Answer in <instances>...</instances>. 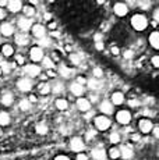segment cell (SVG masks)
<instances>
[{"mask_svg":"<svg viewBox=\"0 0 159 160\" xmlns=\"http://www.w3.org/2000/svg\"><path fill=\"white\" fill-rule=\"evenodd\" d=\"M96 49H98V50H102V49H103V43H102V42H96Z\"/></svg>","mask_w":159,"mask_h":160,"instance_id":"obj_48","label":"cell"},{"mask_svg":"<svg viewBox=\"0 0 159 160\" xmlns=\"http://www.w3.org/2000/svg\"><path fill=\"white\" fill-rule=\"evenodd\" d=\"M48 75H50V77H54V75H56V72H54L53 70H48Z\"/></svg>","mask_w":159,"mask_h":160,"instance_id":"obj_51","label":"cell"},{"mask_svg":"<svg viewBox=\"0 0 159 160\" xmlns=\"http://www.w3.org/2000/svg\"><path fill=\"white\" fill-rule=\"evenodd\" d=\"M154 18H155V21H158V18H159V10H155V14H154Z\"/></svg>","mask_w":159,"mask_h":160,"instance_id":"obj_52","label":"cell"},{"mask_svg":"<svg viewBox=\"0 0 159 160\" xmlns=\"http://www.w3.org/2000/svg\"><path fill=\"white\" fill-rule=\"evenodd\" d=\"M0 32H2V35H4V36H10V35H13L14 28L11 24H3V25L0 27Z\"/></svg>","mask_w":159,"mask_h":160,"instance_id":"obj_13","label":"cell"},{"mask_svg":"<svg viewBox=\"0 0 159 160\" xmlns=\"http://www.w3.org/2000/svg\"><path fill=\"white\" fill-rule=\"evenodd\" d=\"M131 25H133L134 29L142 31V29L146 28V25H148V21H146V18L144 17V15L137 14V15H134V17L131 18Z\"/></svg>","mask_w":159,"mask_h":160,"instance_id":"obj_1","label":"cell"},{"mask_svg":"<svg viewBox=\"0 0 159 160\" xmlns=\"http://www.w3.org/2000/svg\"><path fill=\"white\" fill-rule=\"evenodd\" d=\"M28 42H29V39L25 33H20V35L16 36V43H18V45L24 46V45H28Z\"/></svg>","mask_w":159,"mask_h":160,"instance_id":"obj_22","label":"cell"},{"mask_svg":"<svg viewBox=\"0 0 159 160\" xmlns=\"http://www.w3.org/2000/svg\"><path fill=\"white\" fill-rule=\"evenodd\" d=\"M16 61L20 64V66H23V64H24V57L21 56V54H17V56H16Z\"/></svg>","mask_w":159,"mask_h":160,"instance_id":"obj_39","label":"cell"},{"mask_svg":"<svg viewBox=\"0 0 159 160\" xmlns=\"http://www.w3.org/2000/svg\"><path fill=\"white\" fill-rule=\"evenodd\" d=\"M124 57H126V58H131V57H133V52H131V50L124 52Z\"/></svg>","mask_w":159,"mask_h":160,"instance_id":"obj_44","label":"cell"},{"mask_svg":"<svg viewBox=\"0 0 159 160\" xmlns=\"http://www.w3.org/2000/svg\"><path fill=\"white\" fill-rule=\"evenodd\" d=\"M120 156H123L124 159H131L133 158V149H131V146H123L121 148Z\"/></svg>","mask_w":159,"mask_h":160,"instance_id":"obj_21","label":"cell"},{"mask_svg":"<svg viewBox=\"0 0 159 160\" xmlns=\"http://www.w3.org/2000/svg\"><path fill=\"white\" fill-rule=\"evenodd\" d=\"M31 58L33 61H41L44 58V52L41 48H32L31 49Z\"/></svg>","mask_w":159,"mask_h":160,"instance_id":"obj_9","label":"cell"},{"mask_svg":"<svg viewBox=\"0 0 159 160\" xmlns=\"http://www.w3.org/2000/svg\"><path fill=\"white\" fill-rule=\"evenodd\" d=\"M17 87H18V89H20V91L28 92L29 89L32 88V82H31V79H28V78H21L20 81H18Z\"/></svg>","mask_w":159,"mask_h":160,"instance_id":"obj_5","label":"cell"},{"mask_svg":"<svg viewBox=\"0 0 159 160\" xmlns=\"http://www.w3.org/2000/svg\"><path fill=\"white\" fill-rule=\"evenodd\" d=\"M25 72L31 77H36L39 72H41V68L39 66H35V64H29V66L25 67Z\"/></svg>","mask_w":159,"mask_h":160,"instance_id":"obj_12","label":"cell"},{"mask_svg":"<svg viewBox=\"0 0 159 160\" xmlns=\"http://www.w3.org/2000/svg\"><path fill=\"white\" fill-rule=\"evenodd\" d=\"M140 4H141L142 7H148V6H149V2H142V3H140Z\"/></svg>","mask_w":159,"mask_h":160,"instance_id":"obj_53","label":"cell"},{"mask_svg":"<svg viewBox=\"0 0 159 160\" xmlns=\"http://www.w3.org/2000/svg\"><path fill=\"white\" fill-rule=\"evenodd\" d=\"M95 125H96L98 130L105 131V130H108V128L110 127V120H109L108 117H105V116H99V117H96L95 118Z\"/></svg>","mask_w":159,"mask_h":160,"instance_id":"obj_2","label":"cell"},{"mask_svg":"<svg viewBox=\"0 0 159 160\" xmlns=\"http://www.w3.org/2000/svg\"><path fill=\"white\" fill-rule=\"evenodd\" d=\"M2 18H4V11L0 8V20H2Z\"/></svg>","mask_w":159,"mask_h":160,"instance_id":"obj_57","label":"cell"},{"mask_svg":"<svg viewBox=\"0 0 159 160\" xmlns=\"http://www.w3.org/2000/svg\"><path fill=\"white\" fill-rule=\"evenodd\" d=\"M92 158L95 160H105L106 159V152L102 148H95L92 150Z\"/></svg>","mask_w":159,"mask_h":160,"instance_id":"obj_10","label":"cell"},{"mask_svg":"<svg viewBox=\"0 0 159 160\" xmlns=\"http://www.w3.org/2000/svg\"><path fill=\"white\" fill-rule=\"evenodd\" d=\"M8 122H10V116L7 113L2 112L0 113V125H7Z\"/></svg>","mask_w":159,"mask_h":160,"instance_id":"obj_27","label":"cell"},{"mask_svg":"<svg viewBox=\"0 0 159 160\" xmlns=\"http://www.w3.org/2000/svg\"><path fill=\"white\" fill-rule=\"evenodd\" d=\"M18 25H20V28L23 31H27V29L31 28V21H29L28 18L23 17V18H20V20H18Z\"/></svg>","mask_w":159,"mask_h":160,"instance_id":"obj_19","label":"cell"},{"mask_svg":"<svg viewBox=\"0 0 159 160\" xmlns=\"http://www.w3.org/2000/svg\"><path fill=\"white\" fill-rule=\"evenodd\" d=\"M152 128H154V125H152V121L149 118L140 120V130H141L144 134H148V132H151Z\"/></svg>","mask_w":159,"mask_h":160,"instance_id":"obj_3","label":"cell"},{"mask_svg":"<svg viewBox=\"0 0 159 160\" xmlns=\"http://www.w3.org/2000/svg\"><path fill=\"white\" fill-rule=\"evenodd\" d=\"M77 160H88V158H87L85 155H82V153H81V155L77 156Z\"/></svg>","mask_w":159,"mask_h":160,"instance_id":"obj_47","label":"cell"},{"mask_svg":"<svg viewBox=\"0 0 159 160\" xmlns=\"http://www.w3.org/2000/svg\"><path fill=\"white\" fill-rule=\"evenodd\" d=\"M56 107H57L59 110H66L67 107H69V102H67L66 99H57Z\"/></svg>","mask_w":159,"mask_h":160,"instance_id":"obj_28","label":"cell"},{"mask_svg":"<svg viewBox=\"0 0 159 160\" xmlns=\"http://www.w3.org/2000/svg\"><path fill=\"white\" fill-rule=\"evenodd\" d=\"M119 53H120V50H119V48H116V46H113V48H112V54H115V56H117Z\"/></svg>","mask_w":159,"mask_h":160,"instance_id":"obj_43","label":"cell"},{"mask_svg":"<svg viewBox=\"0 0 159 160\" xmlns=\"http://www.w3.org/2000/svg\"><path fill=\"white\" fill-rule=\"evenodd\" d=\"M128 11L127 6L124 4V3H117V4H115V13L117 15H120V17H123V15H126Z\"/></svg>","mask_w":159,"mask_h":160,"instance_id":"obj_11","label":"cell"},{"mask_svg":"<svg viewBox=\"0 0 159 160\" xmlns=\"http://www.w3.org/2000/svg\"><path fill=\"white\" fill-rule=\"evenodd\" d=\"M7 6H8V10L11 11V13H17V11L21 10V7H23V3L16 0V2H7Z\"/></svg>","mask_w":159,"mask_h":160,"instance_id":"obj_14","label":"cell"},{"mask_svg":"<svg viewBox=\"0 0 159 160\" xmlns=\"http://www.w3.org/2000/svg\"><path fill=\"white\" fill-rule=\"evenodd\" d=\"M152 130H154V137L158 138V137H159V128H158V127H154Z\"/></svg>","mask_w":159,"mask_h":160,"instance_id":"obj_45","label":"cell"},{"mask_svg":"<svg viewBox=\"0 0 159 160\" xmlns=\"http://www.w3.org/2000/svg\"><path fill=\"white\" fill-rule=\"evenodd\" d=\"M109 156H110L112 159H119L120 158V150H119L117 148H112V149L109 150Z\"/></svg>","mask_w":159,"mask_h":160,"instance_id":"obj_31","label":"cell"},{"mask_svg":"<svg viewBox=\"0 0 159 160\" xmlns=\"http://www.w3.org/2000/svg\"><path fill=\"white\" fill-rule=\"evenodd\" d=\"M54 160H70V159L67 158V156H57V158L54 159Z\"/></svg>","mask_w":159,"mask_h":160,"instance_id":"obj_49","label":"cell"},{"mask_svg":"<svg viewBox=\"0 0 159 160\" xmlns=\"http://www.w3.org/2000/svg\"><path fill=\"white\" fill-rule=\"evenodd\" d=\"M0 102L4 104V106H10V104L13 103V95H11L10 92H6V93H3L2 96H0Z\"/></svg>","mask_w":159,"mask_h":160,"instance_id":"obj_16","label":"cell"},{"mask_svg":"<svg viewBox=\"0 0 159 160\" xmlns=\"http://www.w3.org/2000/svg\"><path fill=\"white\" fill-rule=\"evenodd\" d=\"M77 107H78V110H81V112L85 113V112H88V110H90L91 103H90V100H88V99L81 98V99L77 100Z\"/></svg>","mask_w":159,"mask_h":160,"instance_id":"obj_8","label":"cell"},{"mask_svg":"<svg viewBox=\"0 0 159 160\" xmlns=\"http://www.w3.org/2000/svg\"><path fill=\"white\" fill-rule=\"evenodd\" d=\"M70 148H71L74 152H81L84 149V141L81 138H73L71 142H70Z\"/></svg>","mask_w":159,"mask_h":160,"instance_id":"obj_4","label":"cell"},{"mask_svg":"<svg viewBox=\"0 0 159 160\" xmlns=\"http://www.w3.org/2000/svg\"><path fill=\"white\" fill-rule=\"evenodd\" d=\"M70 91H71V93L75 95V96H81V95L84 93V88H82V85L77 84V82H74V84L70 87Z\"/></svg>","mask_w":159,"mask_h":160,"instance_id":"obj_15","label":"cell"},{"mask_svg":"<svg viewBox=\"0 0 159 160\" xmlns=\"http://www.w3.org/2000/svg\"><path fill=\"white\" fill-rule=\"evenodd\" d=\"M128 104H130L131 107H138V106H140V100H137V99H131V100H128Z\"/></svg>","mask_w":159,"mask_h":160,"instance_id":"obj_36","label":"cell"},{"mask_svg":"<svg viewBox=\"0 0 159 160\" xmlns=\"http://www.w3.org/2000/svg\"><path fill=\"white\" fill-rule=\"evenodd\" d=\"M0 68H2V72H10L11 71V64L10 63H3Z\"/></svg>","mask_w":159,"mask_h":160,"instance_id":"obj_34","label":"cell"},{"mask_svg":"<svg viewBox=\"0 0 159 160\" xmlns=\"http://www.w3.org/2000/svg\"><path fill=\"white\" fill-rule=\"evenodd\" d=\"M59 72L62 74V77H64V78H70V75H73V70L69 68V67H66V66H62V67H60Z\"/></svg>","mask_w":159,"mask_h":160,"instance_id":"obj_23","label":"cell"},{"mask_svg":"<svg viewBox=\"0 0 159 160\" xmlns=\"http://www.w3.org/2000/svg\"><path fill=\"white\" fill-rule=\"evenodd\" d=\"M0 6H2V7H4V6H7V2H4V0H0Z\"/></svg>","mask_w":159,"mask_h":160,"instance_id":"obj_56","label":"cell"},{"mask_svg":"<svg viewBox=\"0 0 159 160\" xmlns=\"http://www.w3.org/2000/svg\"><path fill=\"white\" fill-rule=\"evenodd\" d=\"M149 42H151L152 48H155V49L159 48V33H158V31H154V32L151 33V36H149Z\"/></svg>","mask_w":159,"mask_h":160,"instance_id":"obj_17","label":"cell"},{"mask_svg":"<svg viewBox=\"0 0 159 160\" xmlns=\"http://www.w3.org/2000/svg\"><path fill=\"white\" fill-rule=\"evenodd\" d=\"M81 60H82V54H80V53L70 54V61H71L73 64H80L81 63Z\"/></svg>","mask_w":159,"mask_h":160,"instance_id":"obj_26","label":"cell"},{"mask_svg":"<svg viewBox=\"0 0 159 160\" xmlns=\"http://www.w3.org/2000/svg\"><path fill=\"white\" fill-rule=\"evenodd\" d=\"M49 28H50V29H54V28H56V24H54V22H50V24H49Z\"/></svg>","mask_w":159,"mask_h":160,"instance_id":"obj_55","label":"cell"},{"mask_svg":"<svg viewBox=\"0 0 159 160\" xmlns=\"http://www.w3.org/2000/svg\"><path fill=\"white\" fill-rule=\"evenodd\" d=\"M24 13H25V15L31 17V15L35 14V11H33V8L31 7V6H25V8H24Z\"/></svg>","mask_w":159,"mask_h":160,"instance_id":"obj_35","label":"cell"},{"mask_svg":"<svg viewBox=\"0 0 159 160\" xmlns=\"http://www.w3.org/2000/svg\"><path fill=\"white\" fill-rule=\"evenodd\" d=\"M77 84H80V85L85 84V78H84V77H78V81H77Z\"/></svg>","mask_w":159,"mask_h":160,"instance_id":"obj_46","label":"cell"},{"mask_svg":"<svg viewBox=\"0 0 159 160\" xmlns=\"http://www.w3.org/2000/svg\"><path fill=\"white\" fill-rule=\"evenodd\" d=\"M29 107H31V103H29V100L23 99L20 102V109L23 110V112H25V110H29Z\"/></svg>","mask_w":159,"mask_h":160,"instance_id":"obj_30","label":"cell"},{"mask_svg":"<svg viewBox=\"0 0 159 160\" xmlns=\"http://www.w3.org/2000/svg\"><path fill=\"white\" fill-rule=\"evenodd\" d=\"M31 102H36V98H35V96H31V98H29V103H31Z\"/></svg>","mask_w":159,"mask_h":160,"instance_id":"obj_59","label":"cell"},{"mask_svg":"<svg viewBox=\"0 0 159 160\" xmlns=\"http://www.w3.org/2000/svg\"><path fill=\"white\" fill-rule=\"evenodd\" d=\"M41 45H42V46H48V45H49V41H46V39H42V41H41Z\"/></svg>","mask_w":159,"mask_h":160,"instance_id":"obj_50","label":"cell"},{"mask_svg":"<svg viewBox=\"0 0 159 160\" xmlns=\"http://www.w3.org/2000/svg\"><path fill=\"white\" fill-rule=\"evenodd\" d=\"M39 92H41L42 95H48V93H50L52 92V89H50V85L49 84H41L39 85Z\"/></svg>","mask_w":159,"mask_h":160,"instance_id":"obj_29","label":"cell"},{"mask_svg":"<svg viewBox=\"0 0 159 160\" xmlns=\"http://www.w3.org/2000/svg\"><path fill=\"white\" fill-rule=\"evenodd\" d=\"M117 121L120 124H128L131 121V114L127 110H121V112L117 113Z\"/></svg>","mask_w":159,"mask_h":160,"instance_id":"obj_6","label":"cell"},{"mask_svg":"<svg viewBox=\"0 0 159 160\" xmlns=\"http://www.w3.org/2000/svg\"><path fill=\"white\" fill-rule=\"evenodd\" d=\"M42 60H44V66L46 67L48 70H52V67H53V61H52V58H49V57H44Z\"/></svg>","mask_w":159,"mask_h":160,"instance_id":"obj_32","label":"cell"},{"mask_svg":"<svg viewBox=\"0 0 159 160\" xmlns=\"http://www.w3.org/2000/svg\"><path fill=\"white\" fill-rule=\"evenodd\" d=\"M94 75H95L96 78H100V77L103 75L102 70H100V68H98V67H96V68H94Z\"/></svg>","mask_w":159,"mask_h":160,"instance_id":"obj_37","label":"cell"},{"mask_svg":"<svg viewBox=\"0 0 159 160\" xmlns=\"http://www.w3.org/2000/svg\"><path fill=\"white\" fill-rule=\"evenodd\" d=\"M119 141H120V135H119L117 132H112L110 134V142L112 143H119Z\"/></svg>","mask_w":159,"mask_h":160,"instance_id":"obj_33","label":"cell"},{"mask_svg":"<svg viewBox=\"0 0 159 160\" xmlns=\"http://www.w3.org/2000/svg\"><path fill=\"white\" fill-rule=\"evenodd\" d=\"M45 20H50V14H49V13L45 14Z\"/></svg>","mask_w":159,"mask_h":160,"instance_id":"obj_60","label":"cell"},{"mask_svg":"<svg viewBox=\"0 0 159 160\" xmlns=\"http://www.w3.org/2000/svg\"><path fill=\"white\" fill-rule=\"evenodd\" d=\"M35 131L38 132V134H41V135L48 134V125L45 124V122H39V124H36Z\"/></svg>","mask_w":159,"mask_h":160,"instance_id":"obj_24","label":"cell"},{"mask_svg":"<svg viewBox=\"0 0 159 160\" xmlns=\"http://www.w3.org/2000/svg\"><path fill=\"white\" fill-rule=\"evenodd\" d=\"M152 64H154V67H159V58H158V56H155L154 58H152Z\"/></svg>","mask_w":159,"mask_h":160,"instance_id":"obj_42","label":"cell"},{"mask_svg":"<svg viewBox=\"0 0 159 160\" xmlns=\"http://www.w3.org/2000/svg\"><path fill=\"white\" fill-rule=\"evenodd\" d=\"M53 60H59V56H57V53H53ZM53 60H52V61H53Z\"/></svg>","mask_w":159,"mask_h":160,"instance_id":"obj_58","label":"cell"},{"mask_svg":"<svg viewBox=\"0 0 159 160\" xmlns=\"http://www.w3.org/2000/svg\"><path fill=\"white\" fill-rule=\"evenodd\" d=\"M95 135H96V132L94 131V130H90V131L87 132V138H88V139H92V138L95 137Z\"/></svg>","mask_w":159,"mask_h":160,"instance_id":"obj_40","label":"cell"},{"mask_svg":"<svg viewBox=\"0 0 159 160\" xmlns=\"http://www.w3.org/2000/svg\"><path fill=\"white\" fill-rule=\"evenodd\" d=\"M100 110H102L105 114H110V113L113 112V106L110 102H108V100H105V102L100 103Z\"/></svg>","mask_w":159,"mask_h":160,"instance_id":"obj_20","label":"cell"},{"mask_svg":"<svg viewBox=\"0 0 159 160\" xmlns=\"http://www.w3.org/2000/svg\"><path fill=\"white\" fill-rule=\"evenodd\" d=\"M0 75H2V68H0Z\"/></svg>","mask_w":159,"mask_h":160,"instance_id":"obj_61","label":"cell"},{"mask_svg":"<svg viewBox=\"0 0 159 160\" xmlns=\"http://www.w3.org/2000/svg\"><path fill=\"white\" fill-rule=\"evenodd\" d=\"M88 85L91 87V89H96V87H98V82L95 81V79H91V81H88Z\"/></svg>","mask_w":159,"mask_h":160,"instance_id":"obj_38","label":"cell"},{"mask_svg":"<svg viewBox=\"0 0 159 160\" xmlns=\"http://www.w3.org/2000/svg\"><path fill=\"white\" fill-rule=\"evenodd\" d=\"M54 92H62L63 91V85L62 84H56L54 85V89H53Z\"/></svg>","mask_w":159,"mask_h":160,"instance_id":"obj_41","label":"cell"},{"mask_svg":"<svg viewBox=\"0 0 159 160\" xmlns=\"http://www.w3.org/2000/svg\"><path fill=\"white\" fill-rule=\"evenodd\" d=\"M112 102L115 104H121L124 102V95L121 93V92H115V93L112 95Z\"/></svg>","mask_w":159,"mask_h":160,"instance_id":"obj_18","label":"cell"},{"mask_svg":"<svg viewBox=\"0 0 159 160\" xmlns=\"http://www.w3.org/2000/svg\"><path fill=\"white\" fill-rule=\"evenodd\" d=\"M45 27L44 25H41V24H36V25H33L32 27V33L36 36L38 39H44V36H45Z\"/></svg>","mask_w":159,"mask_h":160,"instance_id":"obj_7","label":"cell"},{"mask_svg":"<svg viewBox=\"0 0 159 160\" xmlns=\"http://www.w3.org/2000/svg\"><path fill=\"white\" fill-rule=\"evenodd\" d=\"M2 53L4 54L6 57H10V56H13V53H14V49L11 48L10 45H4L2 48Z\"/></svg>","mask_w":159,"mask_h":160,"instance_id":"obj_25","label":"cell"},{"mask_svg":"<svg viewBox=\"0 0 159 160\" xmlns=\"http://www.w3.org/2000/svg\"><path fill=\"white\" fill-rule=\"evenodd\" d=\"M133 141H140V135L134 134V135H133Z\"/></svg>","mask_w":159,"mask_h":160,"instance_id":"obj_54","label":"cell"}]
</instances>
